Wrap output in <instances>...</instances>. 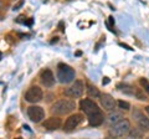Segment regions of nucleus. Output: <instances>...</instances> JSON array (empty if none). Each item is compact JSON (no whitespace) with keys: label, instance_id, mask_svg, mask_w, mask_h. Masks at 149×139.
I'll return each instance as SVG.
<instances>
[{"label":"nucleus","instance_id":"1","mask_svg":"<svg viewBox=\"0 0 149 139\" xmlns=\"http://www.w3.org/2000/svg\"><path fill=\"white\" fill-rule=\"evenodd\" d=\"M80 108L82 109V112H85L87 115L88 122L92 127H98L104 122V115L102 113L101 108H98L95 102L91 99H82L80 102Z\"/></svg>","mask_w":149,"mask_h":139},{"label":"nucleus","instance_id":"2","mask_svg":"<svg viewBox=\"0 0 149 139\" xmlns=\"http://www.w3.org/2000/svg\"><path fill=\"white\" fill-rule=\"evenodd\" d=\"M74 108H76L74 101L68 99V98H62V99L57 101L52 106V112L55 114H58V115H65V114L73 112Z\"/></svg>","mask_w":149,"mask_h":139},{"label":"nucleus","instance_id":"3","mask_svg":"<svg viewBox=\"0 0 149 139\" xmlns=\"http://www.w3.org/2000/svg\"><path fill=\"white\" fill-rule=\"evenodd\" d=\"M57 78L61 83H70L74 80V70L66 63H60L57 66Z\"/></svg>","mask_w":149,"mask_h":139},{"label":"nucleus","instance_id":"4","mask_svg":"<svg viewBox=\"0 0 149 139\" xmlns=\"http://www.w3.org/2000/svg\"><path fill=\"white\" fill-rule=\"evenodd\" d=\"M130 131V122L128 119H120L118 120L116 124L112 126V131L111 133L113 134L114 137H123L125 134H128V132Z\"/></svg>","mask_w":149,"mask_h":139},{"label":"nucleus","instance_id":"5","mask_svg":"<svg viewBox=\"0 0 149 139\" xmlns=\"http://www.w3.org/2000/svg\"><path fill=\"white\" fill-rule=\"evenodd\" d=\"M85 92V85H83L82 81H74V83L72 86H70L68 88H66L65 91V95L67 97H71V98H80Z\"/></svg>","mask_w":149,"mask_h":139},{"label":"nucleus","instance_id":"6","mask_svg":"<svg viewBox=\"0 0 149 139\" xmlns=\"http://www.w3.org/2000/svg\"><path fill=\"white\" fill-rule=\"evenodd\" d=\"M42 97H44V92L39 86L30 87L25 93V99L27 102H30V103H37V102L42 99Z\"/></svg>","mask_w":149,"mask_h":139},{"label":"nucleus","instance_id":"7","mask_svg":"<svg viewBox=\"0 0 149 139\" xmlns=\"http://www.w3.org/2000/svg\"><path fill=\"white\" fill-rule=\"evenodd\" d=\"M133 119L136 120V123L138 124L139 129H142L143 132H149V118H147L141 111L134 108L133 113H132Z\"/></svg>","mask_w":149,"mask_h":139},{"label":"nucleus","instance_id":"8","mask_svg":"<svg viewBox=\"0 0 149 139\" xmlns=\"http://www.w3.org/2000/svg\"><path fill=\"white\" fill-rule=\"evenodd\" d=\"M27 115L34 123H40L45 118V111L40 106H31L27 108Z\"/></svg>","mask_w":149,"mask_h":139},{"label":"nucleus","instance_id":"9","mask_svg":"<svg viewBox=\"0 0 149 139\" xmlns=\"http://www.w3.org/2000/svg\"><path fill=\"white\" fill-rule=\"evenodd\" d=\"M83 120V117L81 114H72L70 115V117L66 119V122L63 124V131L65 132H73L74 129H76L78 126H80V123Z\"/></svg>","mask_w":149,"mask_h":139},{"label":"nucleus","instance_id":"10","mask_svg":"<svg viewBox=\"0 0 149 139\" xmlns=\"http://www.w3.org/2000/svg\"><path fill=\"white\" fill-rule=\"evenodd\" d=\"M100 101H101V106L103 107L106 111H114L116 106H117V102L114 101V98L111 95H101L100 96Z\"/></svg>","mask_w":149,"mask_h":139},{"label":"nucleus","instance_id":"11","mask_svg":"<svg viewBox=\"0 0 149 139\" xmlns=\"http://www.w3.org/2000/svg\"><path fill=\"white\" fill-rule=\"evenodd\" d=\"M40 81L45 87H47V88L52 87L55 85V76H54L52 71L49 70V68L44 70V71L41 72V75H40Z\"/></svg>","mask_w":149,"mask_h":139},{"label":"nucleus","instance_id":"12","mask_svg":"<svg viewBox=\"0 0 149 139\" xmlns=\"http://www.w3.org/2000/svg\"><path fill=\"white\" fill-rule=\"evenodd\" d=\"M61 124L62 122L58 117H50L42 122V127L46 128L47 131H56V129H58L61 127Z\"/></svg>","mask_w":149,"mask_h":139},{"label":"nucleus","instance_id":"13","mask_svg":"<svg viewBox=\"0 0 149 139\" xmlns=\"http://www.w3.org/2000/svg\"><path fill=\"white\" fill-rule=\"evenodd\" d=\"M117 87H118V90L120 92H123V93L129 95V96H134L136 87H133V86H130V85H127V83H119Z\"/></svg>","mask_w":149,"mask_h":139},{"label":"nucleus","instance_id":"14","mask_svg":"<svg viewBox=\"0 0 149 139\" xmlns=\"http://www.w3.org/2000/svg\"><path fill=\"white\" fill-rule=\"evenodd\" d=\"M123 117H122V114L118 113V112H113V111H111V113L107 117V123L109 124V126H113V124H116L118 122V120H120Z\"/></svg>","mask_w":149,"mask_h":139},{"label":"nucleus","instance_id":"15","mask_svg":"<svg viewBox=\"0 0 149 139\" xmlns=\"http://www.w3.org/2000/svg\"><path fill=\"white\" fill-rule=\"evenodd\" d=\"M87 93H88V96H90L91 98H100V96H101L98 88L95 87V86H92V85L87 86Z\"/></svg>","mask_w":149,"mask_h":139},{"label":"nucleus","instance_id":"16","mask_svg":"<svg viewBox=\"0 0 149 139\" xmlns=\"http://www.w3.org/2000/svg\"><path fill=\"white\" fill-rule=\"evenodd\" d=\"M128 134H129V138H142L143 131L142 129H138V128H130Z\"/></svg>","mask_w":149,"mask_h":139},{"label":"nucleus","instance_id":"17","mask_svg":"<svg viewBox=\"0 0 149 139\" xmlns=\"http://www.w3.org/2000/svg\"><path fill=\"white\" fill-rule=\"evenodd\" d=\"M117 106L120 109H123V111H129L130 109V104L128 103V102H125V101H118Z\"/></svg>","mask_w":149,"mask_h":139},{"label":"nucleus","instance_id":"18","mask_svg":"<svg viewBox=\"0 0 149 139\" xmlns=\"http://www.w3.org/2000/svg\"><path fill=\"white\" fill-rule=\"evenodd\" d=\"M134 97H137L138 99H141V101H144V99H147V97H146V95L143 93V92L139 90V88H137L136 87V91H134Z\"/></svg>","mask_w":149,"mask_h":139},{"label":"nucleus","instance_id":"19","mask_svg":"<svg viewBox=\"0 0 149 139\" xmlns=\"http://www.w3.org/2000/svg\"><path fill=\"white\" fill-rule=\"evenodd\" d=\"M139 82H141V85H142V87L144 88V91L149 93V81L146 80V78H141V81H139Z\"/></svg>","mask_w":149,"mask_h":139},{"label":"nucleus","instance_id":"20","mask_svg":"<svg viewBox=\"0 0 149 139\" xmlns=\"http://www.w3.org/2000/svg\"><path fill=\"white\" fill-rule=\"evenodd\" d=\"M22 5H24V0H17V3L14 5V10H17V9H20Z\"/></svg>","mask_w":149,"mask_h":139},{"label":"nucleus","instance_id":"21","mask_svg":"<svg viewBox=\"0 0 149 139\" xmlns=\"http://www.w3.org/2000/svg\"><path fill=\"white\" fill-rule=\"evenodd\" d=\"M113 22H114V19L112 16H109V27L113 26Z\"/></svg>","mask_w":149,"mask_h":139},{"label":"nucleus","instance_id":"22","mask_svg":"<svg viewBox=\"0 0 149 139\" xmlns=\"http://www.w3.org/2000/svg\"><path fill=\"white\" fill-rule=\"evenodd\" d=\"M108 82H109V80H108V78H106V80H103V85H107Z\"/></svg>","mask_w":149,"mask_h":139},{"label":"nucleus","instance_id":"23","mask_svg":"<svg viewBox=\"0 0 149 139\" xmlns=\"http://www.w3.org/2000/svg\"><path fill=\"white\" fill-rule=\"evenodd\" d=\"M146 111H147V113H148V114H149V106H148V107H147V108H146Z\"/></svg>","mask_w":149,"mask_h":139},{"label":"nucleus","instance_id":"24","mask_svg":"<svg viewBox=\"0 0 149 139\" xmlns=\"http://www.w3.org/2000/svg\"><path fill=\"white\" fill-rule=\"evenodd\" d=\"M0 60H1V52H0Z\"/></svg>","mask_w":149,"mask_h":139},{"label":"nucleus","instance_id":"25","mask_svg":"<svg viewBox=\"0 0 149 139\" xmlns=\"http://www.w3.org/2000/svg\"><path fill=\"white\" fill-rule=\"evenodd\" d=\"M0 9H1V5H0Z\"/></svg>","mask_w":149,"mask_h":139}]
</instances>
